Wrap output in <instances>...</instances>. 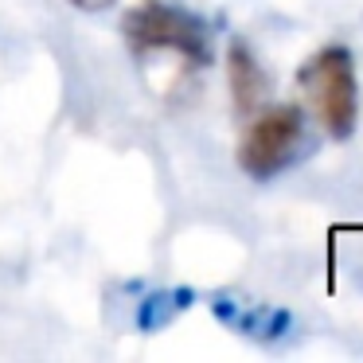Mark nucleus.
Segmentation results:
<instances>
[{
	"mask_svg": "<svg viewBox=\"0 0 363 363\" xmlns=\"http://www.w3.org/2000/svg\"><path fill=\"white\" fill-rule=\"evenodd\" d=\"M297 86L308 102V113L320 121L332 141H347L359 125V82H355L352 51L332 43L305 59L297 71Z\"/></svg>",
	"mask_w": 363,
	"mask_h": 363,
	"instance_id": "1",
	"label": "nucleus"
},
{
	"mask_svg": "<svg viewBox=\"0 0 363 363\" xmlns=\"http://www.w3.org/2000/svg\"><path fill=\"white\" fill-rule=\"evenodd\" d=\"M125 40L137 59L149 55H176L188 67L211 63V28L199 16L164 4V0H145L125 16Z\"/></svg>",
	"mask_w": 363,
	"mask_h": 363,
	"instance_id": "2",
	"label": "nucleus"
},
{
	"mask_svg": "<svg viewBox=\"0 0 363 363\" xmlns=\"http://www.w3.org/2000/svg\"><path fill=\"white\" fill-rule=\"evenodd\" d=\"M308 149H313V133L297 106H262L250 113V125L238 141V168L250 180H274Z\"/></svg>",
	"mask_w": 363,
	"mask_h": 363,
	"instance_id": "3",
	"label": "nucleus"
},
{
	"mask_svg": "<svg viewBox=\"0 0 363 363\" xmlns=\"http://www.w3.org/2000/svg\"><path fill=\"white\" fill-rule=\"evenodd\" d=\"M227 86H230V102L242 118H250L254 110H262L269 94V79L262 71V63L254 59V51L242 40H230L227 48Z\"/></svg>",
	"mask_w": 363,
	"mask_h": 363,
	"instance_id": "4",
	"label": "nucleus"
},
{
	"mask_svg": "<svg viewBox=\"0 0 363 363\" xmlns=\"http://www.w3.org/2000/svg\"><path fill=\"white\" fill-rule=\"evenodd\" d=\"M215 313L219 320H227L230 328H238L242 336L254 340H274L289 328V313L274 305H242V301H215Z\"/></svg>",
	"mask_w": 363,
	"mask_h": 363,
	"instance_id": "5",
	"label": "nucleus"
},
{
	"mask_svg": "<svg viewBox=\"0 0 363 363\" xmlns=\"http://www.w3.org/2000/svg\"><path fill=\"white\" fill-rule=\"evenodd\" d=\"M188 301H191L188 289L152 293V297H145L141 305H137V328H145V332L164 328V324L176 320V313H180V308H188Z\"/></svg>",
	"mask_w": 363,
	"mask_h": 363,
	"instance_id": "6",
	"label": "nucleus"
},
{
	"mask_svg": "<svg viewBox=\"0 0 363 363\" xmlns=\"http://www.w3.org/2000/svg\"><path fill=\"white\" fill-rule=\"evenodd\" d=\"M74 9H86V12H102V9H110L113 0H71Z\"/></svg>",
	"mask_w": 363,
	"mask_h": 363,
	"instance_id": "7",
	"label": "nucleus"
}]
</instances>
